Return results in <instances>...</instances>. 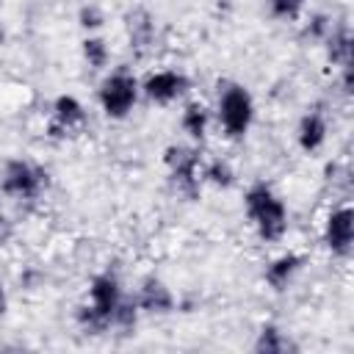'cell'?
<instances>
[{
    "label": "cell",
    "instance_id": "1",
    "mask_svg": "<svg viewBox=\"0 0 354 354\" xmlns=\"http://www.w3.org/2000/svg\"><path fill=\"white\" fill-rule=\"evenodd\" d=\"M124 285L116 271L105 268L88 279L86 299L75 307V324L83 335L100 337L113 329V313L124 301Z\"/></svg>",
    "mask_w": 354,
    "mask_h": 354
},
{
    "label": "cell",
    "instance_id": "2",
    "mask_svg": "<svg viewBox=\"0 0 354 354\" xmlns=\"http://www.w3.org/2000/svg\"><path fill=\"white\" fill-rule=\"evenodd\" d=\"M243 213L263 243H282L290 230V207L285 196L266 180H254L243 191Z\"/></svg>",
    "mask_w": 354,
    "mask_h": 354
},
{
    "label": "cell",
    "instance_id": "3",
    "mask_svg": "<svg viewBox=\"0 0 354 354\" xmlns=\"http://www.w3.org/2000/svg\"><path fill=\"white\" fill-rule=\"evenodd\" d=\"M254 97L252 91L238 80H218L216 91V111L213 122L218 124L221 136L227 141H243L254 124Z\"/></svg>",
    "mask_w": 354,
    "mask_h": 354
},
{
    "label": "cell",
    "instance_id": "4",
    "mask_svg": "<svg viewBox=\"0 0 354 354\" xmlns=\"http://www.w3.org/2000/svg\"><path fill=\"white\" fill-rule=\"evenodd\" d=\"M141 100V80L136 77L133 69L127 66H113L111 72L102 75L97 86V105L105 119L111 122H124Z\"/></svg>",
    "mask_w": 354,
    "mask_h": 354
},
{
    "label": "cell",
    "instance_id": "5",
    "mask_svg": "<svg viewBox=\"0 0 354 354\" xmlns=\"http://www.w3.org/2000/svg\"><path fill=\"white\" fill-rule=\"evenodd\" d=\"M202 160L205 158L199 152V144L191 141H174L163 149V166L169 183L188 202H196L202 196Z\"/></svg>",
    "mask_w": 354,
    "mask_h": 354
},
{
    "label": "cell",
    "instance_id": "6",
    "mask_svg": "<svg viewBox=\"0 0 354 354\" xmlns=\"http://www.w3.org/2000/svg\"><path fill=\"white\" fill-rule=\"evenodd\" d=\"M50 188V171L30 158H6L0 166V194L14 202H36Z\"/></svg>",
    "mask_w": 354,
    "mask_h": 354
},
{
    "label": "cell",
    "instance_id": "7",
    "mask_svg": "<svg viewBox=\"0 0 354 354\" xmlns=\"http://www.w3.org/2000/svg\"><path fill=\"white\" fill-rule=\"evenodd\" d=\"M188 91H191V77L177 66L152 69L141 80V97L158 108H169L180 100H185Z\"/></svg>",
    "mask_w": 354,
    "mask_h": 354
},
{
    "label": "cell",
    "instance_id": "8",
    "mask_svg": "<svg viewBox=\"0 0 354 354\" xmlns=\"http://www.w3.org/2000/svg\"><path fill=\"white\" fill-rule=\"evenodd\" d=\"M321 241L326 252L337 260H348L354 252V210L348 202H340L326 210L324 227H321Z\"/></svg>",
    "mask_w": 354,
    "mask_h": 354
},
{
    "label": "cell",
    "instance_id": "9",
    "mask_svg": "<svg viewBox=\"0 0 354 354\" xmlns=\"http://www.w3.org/2000/svg\"><path fill=\"white\" fill-rule=\"evenodd\" d=\"M88 122V111L86 105L75 97V94H58L50 105V116H47V138L53 141H64L75 133H80Z\"/></svg>",
    "mask_w": 354,
    "mask_h": 354
},
{
    "label": "cell",
    "instance_id": "10",
    "mask_svg": "<svg viewBox=\"0 0 354 354\" xmlns=\"http://www.w3.org/2000/svg\"><path fill=\"white\" fill-rule=\"evenodd\" d=\"M133 301L138 304L141 315H171L177 310L174 290L158 274H147L138 279V285L133 290Z\"/></svg>",
    "mask_w": 354,
    "mask_h": 354
},
{
    "label": "cell",
    "instance_id": "11",
    "mask_svg": "<svg viewBox=\"0 0 354 354\" xmlns=\"http://www.w3.org/2000/svg\"><path fill=\"white\" fill-rule=\"evenodd\" d=\"M122 28H124V39H127V47L136 53V55H147L155 41H158V19L149 8L144 6H133L124 11L122 17Z\"/></svg>",
    "mask_w": 354,
    "mask_h": 354
},
{
    "label": "cell",
    "instance_id": "12",
    "mask_svg": "<svg viewBox=\"0 0 354 354\" xmlns=\"http://www.w3.org/2000/svg\"><path fill=\"white\" fill-rule=\"evenodd\" d=\"M329 141V113L321 102L310 105L296 122V147L304 155H318Z\"/></svg>",
    "mask_w": 354,
    "mask_h": 354
},
{
    "label": "cell",
    "instance_id": "13",
    "mask_svg": "<svg viewBox=\"0 0 354 354\" xmlns=\"http://www.w3.org/2000/svg\"><path fill=\"white\" fill-rule=\"evenodd\" d=\"M307 263H310V257H307L304 252H293V249L279 252V254L271 257V260L266 263V268H263V282H266V288L274 290V293H285V290L301 277V271L307 268Z\"/></svg>",
    "mask_w": 354,
    "mask_h": 354
},
{
    "label": "cell",
    "instance_id": "14",
    "mask_svg": "<svg viewBox=\"0 0 354 354\" xmlns=\"http://www.w3.org/2000/svg\"><path fill=\"white\" fill-rule=\"evenodd\" d=\"M324 55L326 61L340 69V66H351V53H354V36H351V25L346 19H335L329 36L324 39Z\"/></svg>",
    "mask_w": 354,
    "mask_h": 354
},
{
    "label": "cell",
    "instance_id": "15",
    "mask_svg": "<svg viewBox=\"0 0 354 354\" xmlns=\"http://www.w3.org/2000/svg\"><path fill=\"white\" fill-rule=\"evenodd\" d=\"M210 124H213V111L199 102V100H191L183 105L180 111V130L183 136L191 141V144H202L210 133Z\"/></svg>",
    "mask_w": 354,
    "mask_h": 354
},
{
    "label": "cell",
    "instance_id": "16",
    "mask_svg": "<svg viewBox=\"0 0 354 354\" xmlns=\"http://www.w3.org/2000/svg\"><path fill=\"white\" fill-rule=\"evenodd\" d=\"M252 351L254 354H290V351H299L296 340L274 321H266L257 335H254V343H252Z\"/></svg>",
    "mask_w": 354,
    "mask_h": 354
},
{
    "label": "cell",
    "instance_id": "17",
    "mask_svg": "<svg viewBox=\"0 0 354 354\" xmlns=\"http://www.w3.org/2000/svg\"><path fill=\"white\" fill-rule=\"evenodd\" d=\"M235 183H238V174L227 158L216 155V158L202 160V185H210L216 191H230L235 188Z\"/></svg>",
    "mask_w": 354,
    "mask_h": 354
},
{
    "label": "cell",
    "instance_id": "18",
    "mask_svg": "<svg viewBox=\"0 0 354 354\" xmlns=\"http://www.w3.org/2000/svg\"><path fill=\"white\" fill-rule=\"evenodd\" d=\"M80 58L91 72H102L111 64V44L100 33H86L80 41Z\"/></svg>",
    "mask_w": 354,
    "mask_h": 354
},
{
    "label": "cell",
    "instance_id": "19",
    "mask_svg": "<svg viewBox=\"0 0 354 354\" xmlns=\"http://www.w3.org/2000/svg\"><path fill=\"white\" fill-rule=\"evenodd\" d=\"M335 14H329V11H313L304 22H301V41H307V44H315V47H321L324 44V39L329 36V30H332V25H335Z\"/></svg>",
    "mask_w": 354,
    "mask_h": 354
},
{
    "label": "cell",
    "instance_id": "20",
    "mask_svg": "<svg viewBox=\"0 0 354 354\" xmlns=\"http://www.w3.org/2000/svg\"><path fill=\"white\" fill-rule=\"evenodd\" d=\"M307 11V0H268V17L277 22H299Z\"/></svg>",
    "mask_w": 354,
    "mask_h": 354
},
{
    "label": "cell",
    "instance_id": "21",
    "mask_svg": "<svg viewBox=\"0 0 354 354\" xmlns=\"http://www.w3.org/2000/svg\"><path fill=\"white\" fill-rule=\"evenodd\" d=\"M108 19H105V11H102V6H97V3H83L80 8H77V25L86 30V33H97L102 25H105Z\"/></svg>",
    "mask_w": 354,
    "mask_h": 354
},
{
    "label": "cell",
    "instance_id": "22",
    "mask_svg": "<svg viewBox=\"0 0 354 354\" xmlns=\"http://www.w3.org/2000/svg\"><path fill=\"white\" fill-rule=\"evenodd\" d=\"M8 310V290H6V282L0 279V315Z\"/></svg>",
    "mask_w": 354,
    "mask_h": 354
},
{
    "label": "cell",
    "instance_id": "23",
    "mask_svg": "<svg viewBox=\"0 0 354 354\" xmlns=\"http://www.w3.org/2000/svg\"><path fill=\"white\" fill-rule=\"evenodd\" d=\"M3 227H6V216H3V207H0V232H3Z\"/></svg>",
    "mask_w": 354,
    "mask_h": 354
},
{
    "label": "cell",
    "instance_id": "24",
    "mask_svg": "<svg viewBox=\"0 0 354 354\" xmlns=\"http://www.w3.org/2000/svg\"><path fill=\"white\" fill-rule=\"evenodd\" d=\"M0 39H3V30H0Z\"/></svg>",
    "mask_w": 354,
    "mask_h": 354
}]
</instances>
